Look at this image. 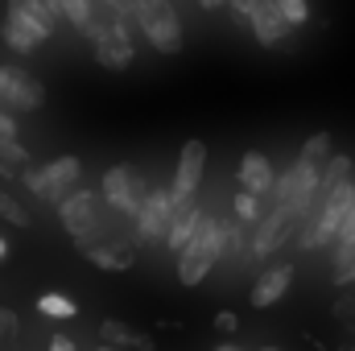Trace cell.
I'll list each match as a JSON object with an SVG mask.
<instances>
[{
    "label": "cell",
    "mask_w": 355,
    "mask_h": 351,
    "mask_svg": "<svg viewBox=\"0 0 355 351\" xmlns=\"http://www.w3.org/2000/svg\"><path fill=\"white\" fill-rule=\"evenodd\" d=\"M198 219H202V203H198V194H194V198H174V215H170V228H166V240H162L174 257L186 248V240L194 236Z\"/></svg>",
    "instance_id": "14"
},
{
    "label": "cell",
    "mask_w": 355,
    "mask_h": 351,
    "mask_svg": "<svg viewBox=\"0 0 355 351\" xmlns=\"http://www.w3.org/2000/svg\"><path fill=\"white\" fill-rule=\"evenodd\" d=\"M352 170H355L352 153H331V157L318 166V194H327L331 186H339L343 178H352Z\"/></svg>",
    "instance_id": "21"
},
{
    "label": "cell",
    "mask_w": 355,
    "mask_h": 351,
    "mask_svg": "<svg viewBox=\"0 0 355 351\" xmlns=\"http://www.w3.org/2000/svg\"><path fill=\"white\" fill-rule=\"evenodd\" d=\"M352 236H355V198H352V207H347V215H343V223H339L335 244H343V240H352Z\"/></svg>",
    "instance_id": "31"
},
{
    "label": "cell",
    "mask_w": 355,
    "mask_h": 351,
    "mask_svg": "<svg viewBox=\"0 0 355 351\" xmlns=\"http://www.w3.org/2000/svg\"><path fill=\"white\" fill-rule=\"evenodd\" d=\"M17 331H21V318H17V310L0 306V339H12Z\"/></svg>",
    "instance_id": "28"
},
{
    "label": "cell",
    "mask_w": 355,
    "mask_h": 351,
    "mask_svg": "<svg viewBox=\"0 0 355 351\" xmlns=\"http://www.w3.org/2000/svg\"><path fill=\"white\" fill-rule=\"evenodd\" d=\"M223 248H227V215L202 207V219H198L194 236H190L186 248L178 252V281H182L186 289L202 285L207 273L223 261Z\"/></svg>",
    "instance_id": "1"
},
{
    "label": "cell",
    "mask_w": 355,
    "mask_h": 351,
    "mask_svg": "<svg viewBox=\"0 0 355 351\" xmlns=\"http://www.w3.org/2000/svg\"><path fill=\"white\" fill-rule=\"evenodd\" d=\"M17 178H21L42 203H54V207H58L75 186H83V162L71 157V153H67V157H54V162H46V166H33V162H29Z\"/></svg>",
    "instance_id": "2"
},
{
    "label": "cell",
    "mask_w": 355,
    "mask_h": 351,
    "mask_svg": "<svg viewBox=\"0 0 355 351\" xmlns=\"http://www.w3.org/2000/svg\"><path fill=\"white\" fill-rule=\"evenodd\" d=\"M83 252H87V261L95 264V268H103V273H128V268L137 264V248H132V244H120V240H112V244H91Z\"/></svg>",
    "instance_id": "17"
},
{
    "label": "cell",
    "mask_w": 355,
    "mask_h": 351,
    "mask_svg": "<svg viewBox=\"0 0 355 351\" xmlns=\"http://www.w3.org/2000/svg\"><path fill=\"white\" fill-rule=\"evenodd\" d=\"M99 339H103V348H137V351H157L153 348V339L149 335H137L128 323H120V318H103L99 323Z\"/></svg>",
    "instance_id": "18"
},
{
    "label": "cell",
    "mask_w": 355,
    "mask_h": 351,
    "mask_svg": "<svg viewBox=\"0 0 355 351\" xmlns=\"http://www.w3.org/2000/svg\"><path fill=\"white\" fill-rule=\"evenodd\" d=\"M297 232V219L285 211V207H268L265 215L248 228V257L252 261H268L281 244H289Z\"/></svg>",
    "instance_id": "8"
},
{
    "label": "cell",
    "mask_w": 355,
    "mask_h": 351,
    "mask_svg": "<svg viewBox=\"0 0 355 351\" xmlns=\"http://www.w3.org/2000/svg\"><path fill=\"white\" fill-rule=\"evenodd\" d=\"M170 215H174V194H170V186L162 190V186H149V194H145V203H141V211H137V232H141V240L145 244H162L166 240V228H170Z\"/></svg>",
    "instance_id": "10"
},
{
    "label": "cell",
    "mask_w": 355,
    "mask_h": 351,
    "mask_svg": "<svg viewBox=\"0 0 355 351\" xmlns=\"http://www.w3.org/2000/svg\"><path fill=\"white\" fill-rule=\"evenodd\" d=\"M265 351H277V348H265Z\"/></svg>",
    "instance_id": "39"
},
{
    "label": "cell",
    "mask_w": 355,
    "mask_h": 351,
    "mask_svg": "<svg viewBox=\"0 0 355 351\" xmlns=\"http://www.w3.org/2000/svg\"><path fill=\"white\" fill-rule=\"evenodd\" d=\"M347 264H355V236L335 244V268H347Z\"/></svg>",
    "instance_id": "30"
},
{
    "label": "cell",
    "mask_w": 355,
    "mask_h": 351,
    "mask_svg": "<svg viewBox=\"0 0 355 351\" xmlns=\"http://www.w3.org/2000/svg\"><path fill=\"white\" fill-rule=\"evenodd\" d=\"M95 351H116V348H95Z\"/></svg>",
    "instance_id": "38"
},
{
    "label": "cell",
    "mask_w": 355,
    "mask_h": 351,
    "mask_svg": "<svg viewBox=\"0 0 355 351\" xmlns=\"http://www.w3.org/2000/svg\"><path fill=\"white\" fill-rule=\"evenodd\" d=\"M236 178H240V190L248 194H261V198H272V182H277V170L261 149H248L240 162H236Z\"/></svg>",
    "instance_id": "13"
},
{
    "label": "cell",
    "mask_w": 355,
    "mask_h": 351,
    "mask_svg": "<svg viewBox=\"0 0 355 351\" xmlns=\"http://www.w3.org/2000/svg\"><path fill=\"white\" fill-rule=\"evenodd\" d=\"M202 174H207V145L202 141H186L182 153H178V170H174V182H170V194L174 198H194L198 186H202Z\"/></svg>",
    "instance_id": "11"
},
{
    "label": "cell",
    "mask_w": 355,
    "mask_h": 351,
    "mask_svg": "<svg viewBox=\"0 0 355 351\" xmlns=\"http://www.w3.org/2000/svg\"><path fill=\"white\" fill-rule=\"evenodd\" d=\"M289 285H293V264H285V261L268 264L265 273L252 281V293H248L252 310H268V306H277V302L289 293Z\"/></svg>",
    "instance_id": "12"
},
{
    "label": "cell",
    "mask_w": 355,
    "mask_h": 351,
    "mask_svg": "<svg viewBox=\"0 0 355 351\" xmlns=\"http://www.w3.org/2000/svg\"><path fill=\"white\" fill-rule=\"evenodd\" d=\"M310 203H318V170L306 166V162L285 166L277 174V182H272V207H285L302 223V215L310 211Z\"/></svg>",
    "instance_id": "5"
},
{
    "label": "cell",
    "mask_w": 355,
    "mask_h": 351,
    "mask_svg": "<svg viewBox=\"0 0 355 351\" xmlns=\"http://www.w3.org/2000/svg\"><path fill=\"white\" fill-rule=\"evenodd\" d=\"M331 277H335V285H352V281H355V264H347V268H335Z\"/></svg>",
    "instance_id": "33"
},
{
    "label": "cell",
    "mask_w": 355,
    "mask_h": 351,
    "mask_svg": "<svg viewBox=\"0 0 355 351\" xmlns=\"http://www.w3.org/2000/svg\"><path fill=\"white\" fill-rule=\"evenodd\" d=\"M21 128H17V116L12 112H0V137H17Z\"/></svg>",
    "instance_id": "32"
},
{
    "label": "cell",
    "mask_w": 355,
    "mask_h": 351,
    "mask_svg": "<svg viewBox=\"0 0 355 351\" xmlns=\"http://www.w3.org/2000/svg\"><path fill=\"white\" fill-rule=\"evenodd\" d=\"M4 257H8V240L0 236V261H4Z\"/></svg>",
    "instance_id": "36"
},
{
    "label": "cell",
    "mask_w": 355,
    "mask_h": 351,
    "mask_svg": "<svg viewBox=\"0 0 355 351\" xmlns=\"http://www.w3.org/2000/svg\"><path fill=\"white\" fill-rule=\"evenodd\" d=\"M0 37H4V46L12 50V54H37L42 46H46V37L29 25V21H21L17 12H4V25H0Z\"/></svg>",
    "instance_id": "16"
},
{
    "label": "cell",
    "mask_w": 355,
    "mask_h": 351,
    "mask_svg": "<svg viewBox=\"0 0 355 351\" xmlns=\"http://www.w3.org/2000/svg\"><path fill=\"white\" fill-rule=\"evenodd\" d=\"M132 25L145 33V42L157 54H178L182 50V21H178L170 0H137L132 8Z\"/></svg>",
    "instance_id": "4"
},
{
    "label": "cell",
    "mask_w": 355,
    "mask_h": 351,
    "mask_svg": "<svg viewBox=\"0 0 355 351\" xmlns=\"http://www.w3.org/2000/svg\"><path fill=\"white\" fill-rule=\"evenodd\" d=\"M58 219H62V228L71 232V240L79 248H91V244H99V232H103V198L95 190L75 186L58 203Z\"/></svg>",
    "instance_id": "3"
},
{
    "label": "cell",
    "mask_w": 355,
    "mask_h": 351,
    "mask_svg": "<svg viewBox=\"0 0 355 351\" xmlns=\"http://www.w3.org/2000/svg\"><path fill=\"white\" fill-rule=\"evenodd\" d=\"M265 203H268V198H261V194H248V190H240V194L232 198V219H240L244 228H252V223L265 215Z\"/></svg>",
    "instance_id": "22"
},
{
    "label": "cell",
    "mask_w": 355,
    "mask_h": 351,
    "mask_svg": "<svg viewBox=\"0 0 355 351\" xmlns=\"http://www.w3.org/2000/svg\"><path fill=\"white\" fill-rule=\"evenodd\" d=\"M223 8H232V17H236V25H244V21L252 17V8H257V0H223Z\"/></svg>",
    "instance_id": "29"
},
{
    "label": "cell",
    "mask_w": 355,
    "mask_h": 351,
    "mask_svg": "<svg viewBox=\"0 0 355 351\" xmlns=\"http://www.w3.org/2000/svg\"><path fill=\"white\" fill-rule=\"evenodd\" d=\"M50 351H75V339H67V335H54V339H50Z\"/></svg>",
    "instance_id": "34"
},
{
    "label": "cell",
    "mask_w": 355,
    "mask_h": 351,
    "mask_svg": "<svg viewBox=\"0 0 355 351\" xmlns=\"http://www.w3.org/2000/svg\"><path fill=\"white\" fill-rule=\"evenodd\" d=\"M4 12H17L21 21H29L46 42H50V37H54V29H58V17L46 8V0H8V8H4Z\"/></svg>",
    "instance_id": "19"
},
{
    "label": "cell",
    "mask_w": 355,
    "mask_h": 351,
    "mask_svg": "<svg viewBox=\"0 0 355 351\" xmlns=\"http://www.w3.org/2000/svg\"><path fill=\"white\" fill-rule=\"evenodd\" d=\"M29 162H33V157H29V149H25L17 137H0V182L17 178Z\"/></svg>",
    "instance_id": "20"
},
{
    "label": "cell",
    "mask_w": 355,
    "mask_h": 351,
    "mask_svg": "<svg viewBox=\"0 0 355 351\" xmlns=\"http://www.w3.org/2000/svg\"><path fill=\"white\" fill-rule=\"evenodd\" d=\"M215 351H240V348H232V343H223V348H215Z\"/></svg>",
    "instance_id": "37"
},
{
    "label": "cell",
    "mask_w": 355,
    "mask_h": 351,
    "mask_svg": "<svg viewBox=\"0 0 355 351\" xmlns=\"http://www.w3.org/2000/svg\"><path fill=\"white\" fill-rule=\"evenodd\" d=\"M42 99H46V87H42L25 67L0 62V112L25 116V112H37Z\"/></svg>",
    "instance_id": "7"
},
{
    "label": "cell",
    "mask_w": 355,
    "mask_h": 351,
    "mask_svg": "<svg viewBox=\"0 0 355 351\" xmlns=\"http://www.w3.org/2000/svg\"><path fill=\"white\" fill-rule=\"evenodd\" d=\"M211 327H215L219 335H236V331H240V318H236L232 310H219V314L211 318Z\"/></svg>",
    "instance_id": "27"
},
{
    "label": "cell",
    "mask_w": 355,
    "mask_h": 351,
    "mask_svg": "<svg viewBox=\"0 0 355 351\" xmlns=\"http://www.w3.org/2000/svg\"><path fill=\"white\" fill-rule=\"evenodd\" d=\"M0 219H4V223H12V228H29V223H33V215H29V211L8 194V190L0 194Z\"/></svg>",
    "instance_id": "26"
},
{
    "label": "cell",
    "mask_w": 355,
    "mask_h": 351,
    "mask_svg": "<svg viewBox=\"0 0 355 351\" xmlns=\"http://www.w3.org/2000/svg\"><path fill=\"white\" fill-rule=\"evenodd\" d=\"M37 310H42L46 318H62V323L79 314V306H75V302H71L67 293H54V289H46V293H37Z\"/></svg>",
    "instance_id": "23"
},
{
    "label": "cell",
    "mask_w": 355,
    "mask_h": 351,
    "mask_svg": "<svg viewBox=\"0 0 355 351\" xmlns=\"http://www.w3.org/2000/svg\"><path fill=\"white\" fill-rule=\"evenodd\" d=\"M272 4H277V12L289 29H302L310 21V0H272Z\"/></svg>",
    "instance_id": "25"
},
{
    "label": "cell",
    "mask_w": 355,
    "mask_h": 351,
    "mask_svg": "<svg viewBox=\"0 0 355 351\" xmlns=\"http://www.w3.org/2000/svg\"><path fill=\"white\" fill-rule=\"evenodd\" d=\"M331 153H335V149H331V132H314V137H306V145H302L297 162H306V166H314V170H318Z\"/></svg>",
    "instance_id": "24"
},
{
    "label": "cell",
    "mask_w": 355,
    "mask_h": 351,
    "mask_svg": "<svg viewBox=\"0 0 355 351\" xmlns=\"http://www.w3.org/2000/svg\"><path fill=\"white\" fill-rule=\"evenodd\" d=\"M128 25H132V21L116 17L112 29H103V33L91 42L99 67H107V71H124V67H132V58H137V42H132V29H128Z\"/></svg>",
    "instance_id": "9"
},
{
    "label": "cell",
    "mask_w": 355,
    "mask_h": 351,
    "mask_svg": "<svg viewBox=\"0 0 355 351\" xmlns=\"http://www.w3.org/2000/svg\"><path fill=\"white\" fill-rule=\"evenodd\" d=\"M202 8H223V0H198Z\"/></svg>",
    "instance_id": "35"
},
{
    "label": "cell",
    "mask_w": 355,
    "mask_h": 351,
    "mask_svg": "<svg viewBox=\"0 0 355 351\" xmlns=\"http://www.w3.org/2000/svg\"><path fill=\"white\" fill-rule=\"evenodd\" d=\"M248 25H252V37L265 46V50H272V46H281L293 29L281 21V12H277V4L272 0H257V8H252V17H248Z\"/></svg>",
    "instance_id": "15"
},
{
    "label": "cell",
    "mask_w": 355,
    "mask_h": 351,
    "mask_svg": "<svg viewBox=\"0 0 355 351\" xmlns=\"http://www.w3.org/2000/svg\"><path fill=\"white\" fill-rule=\"evenodd\" d=\"M145 194H149V182L137 174L128 162H124V166H112V170L103 174V182H99L103 207H112V211H120V215H132V219H137Z\"/></svg>",
    "instance_id": "6"
}]
</instances>
